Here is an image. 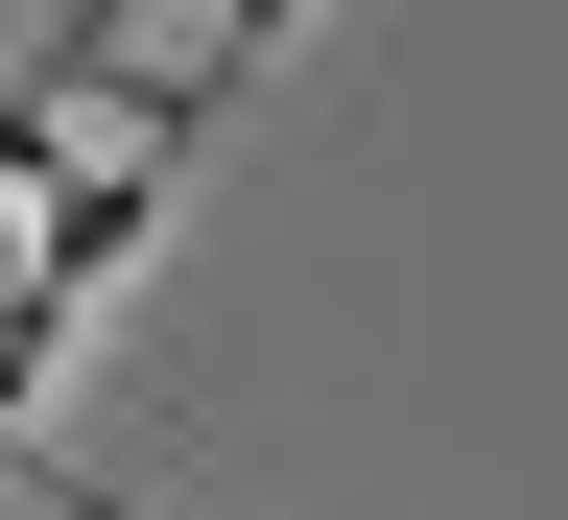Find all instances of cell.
<instances>
[{"mask_svg":"<svg viewBox=\"0 0 568 520\" xmlns=\"http://www.w3.org/2000/svg\"><path fill=\"white\" fill-rule=\"evenodd\" d=\"M166 237V142H119V166H71L48 213H24V261H0V308H95V284Z\"/></svg>","mask_w":568,"mask_h":520,"instance_id":"6da1fadb","label":"cell"},{"mask_svg":"<svg viewBox=\"0 0 568 520\" xmlns=\"http://www.w3.org/2000/svg\"><path fill=\"white\" fill-rule=\"evenodd\" d=\"M119 48H142V0H48V48L0 71V95H48V119H95V95H119Z\"/></svg>","mask_w":568,"mask_h":520,"instance_id":"7a4b0ae2","label":"cell"}]
</instances>
